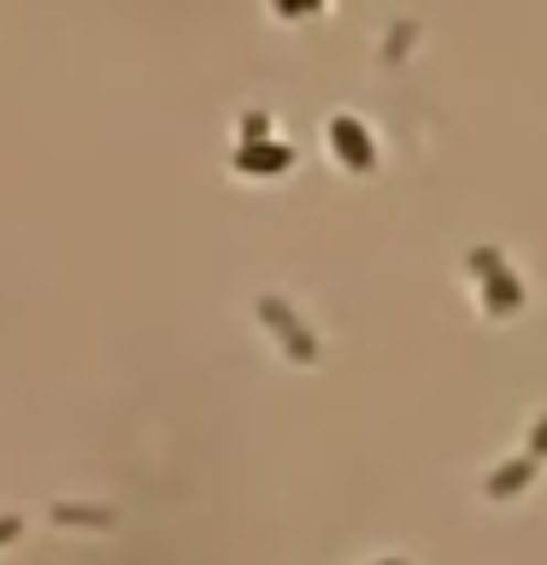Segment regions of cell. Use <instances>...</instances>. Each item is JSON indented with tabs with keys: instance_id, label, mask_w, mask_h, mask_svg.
Listing matches in <instances>:
<instances>
[{
	"instance_id": "obj_1",
	"label": "cell",
	"mask_w": 547,
	"mask_h": 565,
	"mask_svg": "<svg viewBox=\"0 0 547 565\" xmlns=\"http://www.w3.org/2000/svg\"><path fill=\"white\" fill-rule=\"evenodd\" d=\"M259 318L271 324V335H277V342L294 353V360H318V342L307 335V324H300V318H294L289 307H282L277 295H265V300H259Z\"/></svg>"
},
{
	"instance_id": "obj_2",
	"label": "cell",
	"mask_w": 547,
	"mask_h": 565,
	"mask_svg": "<svg viewBox=\"0 0 547 565\" xmlns=\"http://www.w3.org/2000/svg\"><path fill=\"white\" fill-rule=\"evenodd\" d=\"M330 141H335V153H342L353 171H371V159H377V153H371L365 124H353V118H335V124H330Z\"/></svg>"
},
{
	"instance_id": "obj_3",
	"label": "cell",
	"mask_w": 547,
	"mask_h": 565,
	"mask_svg": "<svg viewBox=\"0 0 547 565\" xmlns=\"http://www.w3.org/2000/svg\"><path fill=\"white\" fill-rule=\"evenodd\" d=\"M53 524H77V530H112V512H106V507H71V501H53Z\"/></svg>"
},
{
	"instance_id": "obj_4",
	"label": "cell",
	"mask_w": 547,
	"mask_h": 565,
	"mask_svg": "<svg viewBox=\"0 0 547 565\" xmlns=\"http://www.w3.org/2000/svg\"><path fill=\"white\" fill-rule=\"evenodd\" d=\"M236 166L242 171H282V166H289V148H242Z\"/></svg>"
},
{
	"instance_id": "obj_5",
	"label": "cell",
	"mask_w": 547,
	"mask_h": 565,
	"mask_svg": "<svg viewBox=\"0 0 547 565\" xmlns=\"http://www.w3.org/2000/svg\"><path fill=\"white\" fill-rule=\"evenodd\" d=\"M18 536H24V519H18V512H7V519H0V547L18 542Z\"/></svg>"
},
{
	"instance_id": "obj_6",
	"label": "cell",
	"mask_w": 547,
	"mask_h": 565,
	"mask_svg": "<svg viewBox=\"0 0 547 565\" xmlns=\"http://www.w3.org/2000/svg\"><path fill=\"white\" fill-rule=\"evenodd\" d=\"M318 0H277V12H312Z\"/></svg>"
},
{
	"instance_id": "obj_7",
	"label": "cell",
	"mask_w": 547,
	"mask_h": 565,
	"mask_svg": "<svg viewBox=\"0 0 547 565\" xmlns=\"http://www.w3.org/2000/svg\"><path fill=\"white\" fill-rule=\"evenodd\" d=\"M536 448H547V424H541V430H536Z\"/></svg>"
},
{
	"instance_id": "obj_8",
	"label": "cell",
	"mask_w": 547,
	"mask_h": 565,
	"mask_svg": "<svg viewBox=\"0 0 547 565\" xmlns=\"http://www.w3.org/2000/svg\"><path fill=\"white\" fill-rule=\"evenodd\" d=\"M377 565H406V559H377Z\"/></svg>"
}]
</instances>
